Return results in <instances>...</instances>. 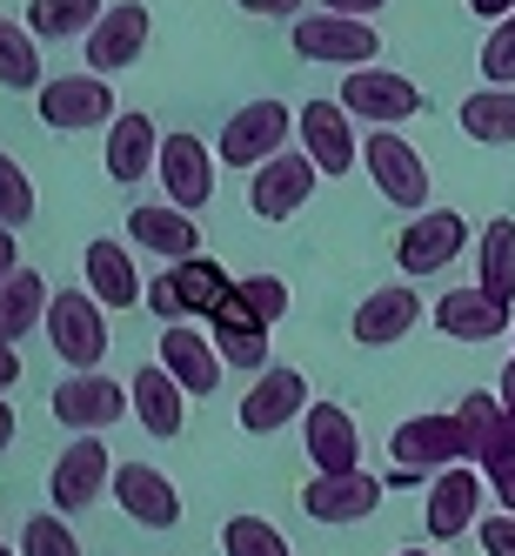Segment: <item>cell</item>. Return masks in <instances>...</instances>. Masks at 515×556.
Returning <instances> with one entry per match:
<instances>
[{
  "label": "cell",
  "mask_w": 515,
  "mask_h": 556,
  "mask_svg": "<svg viewBox=\"0 0 515 556\" xmlns=\"http://www.w3.org/2000/svg\"><path fill=\"white\" fill-rule=\"evenodd\" d=\"M295 54L301 61H322V67H369L382 54V34H375L369 14L322 8V14H301L295 21Z\"/></svg>",
  "instance_id": "cell-1"
},
{
  "label": "cell",
  "mask_w": 515,
  "mask_h": 556,
  "mask_svg": "<svg viewBox=\"0 0 515 556\" xmlns=\"http://www.w3.org/2000/svg\"><path fill=\"white\" fill-rule=\"evenodd\" d=\"M101 295L94 289H61L48 302V342L67 369H101V355H107V323H101Z\"/></svg>",
  "instance_id": "cell-2"
},
{
  "label": "cell",
  "mask_w": 515,
  "mask_h": 556,
  "mask_svg": "<svg viewBox=\"0 0 515 556\" xmlns=\"http://www.w3.org/2000/svg\"><path fill=\"white\" fill-rule=\"evenodd\" d=\"M228 289L234 282H228V268L215 255H181V262H168V275H154L147 308L162 315V323H188V315H208Z\"/></svg>",
  "instance_id": "cell-3"
},
{
  "label": "cell",
  "mask_w": 515,
  "mask_h": 556,
  "mask_svg": "<svg viewBox=\"0 0 515 556\" xmlns=\"http://www.w3.org/2000/svg\"><path fill=\"white\" fill-rule=\"evenodd\" d=\"M462 429H468V463L489 476V483L502 490L508 476H515V409L502 403V395H482V389H468L462 395Z\"/></svg>",
  "instance_id": "cell-4"
},
{
  "label": "cell",
  "mask_w": 515,
  "mask_h": 556,
  "mask_svg": "<svg viewBox=\"0 0 515 556\" xmlns=\"http://www.w3.org/2000/svg\"><path fill=\"white\" fill-rule=\"evenodd\" d=\"M134 409V389H121V382H107L101 369H74L61 389H54V422L61 429H74V435H101L107 422H121Z\"/></svg>",
  "instance_id": "cell-5"
},
{
  "label": "cell",
  "mask_w": 515,
  "mask_h": 556,
  "mask_svg": "<svg viewBox=\"0 0 515 556\" xmlns=\"http://www.w3.org/2000/svg\"><path fill=\"white\" fill-rule=\"evenodd\" d=\"M101 490H114V456H107V443H94V429H88L81 443H67L61 463L48 469V503L61 516H74V509H94Z\"/></svg>",
  "instance_id": "cell-6"
},
{
  "label": "cell",
  "mask_w": 515,
  "mask_h": 556,
  "mask_svg": "<svg viewBox=\"0 0 515 556\" xmlns=\"http://www.w3.org/2000/svg\"><path fill=\"white\" fill-rule=\"evenodd\" d=\"M462 249H468V222L455 208H415V222L395 242V262H402V275H442Z\"/></svg>",
  "instance_id": "cell-7"
},
{
  "label": "cell",
  "mask_w": 515,
  "mask_h": 556,
  "mask_svg": "<svg viewBox=\"0 0 515 556\" xmlns=\"http://www.w3.org/2000/svg\"><path fill=\"white\" fill-rule=\"evenodd\" d=\"M288 128H295V114L282 108V101H248L234 122L221 128V141H215V154L228 168H261L268 154H282V141H288Z\"/></svg>",
  "instance_id": "cell-8"
},
{
  "label": "cell",
  "mask_w": 515,
  "mask_h": 556,
  "mask_svg": "<svg viewBox=\"0 0 515 556\" xmlns=\"http://www.w3.org/2000/svg\"><path fill=\"white\" fill-rule=\"evenodd\" d=\"M388 450L402 463V476H435L468 456V429H462V416H409Z\"/></svg>",
  "instance_id": "cell-9"
},
{
  "label": "cell",
  "mask_w": 515,
  "mask_h": 556,
  "mask_svg": "<svg viewBox=\"0 0 515 556\" xmlns=\"http://www.w3.org/2000/svg\"><path fill=\"white\" fill-rule=\"evenodd\" d=\"M314 181H322V168H314L308 148L301 154H268V162L255 168V181H248V208L261 222H288L308 194H314Z\"/></svg>",
  "instance_id": "cell-10"
},
{
  "label": "cell",
  "mask_w": 515,
  "mask_h": 556,
  "mask_svg": "<svg viewBox=\"0 0 515 556\" xmlns=\"http://www.w3.org/2000/svg\"><path fill=\"white\" fill-rule=\"evenodd\" d=\"M342 108L355 114V122H409V114L422 108V88L409 81V74H388V67H348V81H342Z\"/></svg>",
  "instance_id": "cell-11"
},
{
  "label": "cell",
  "mask_w": 515,
  "mask_h": 556,
  "mask_svg": "<svg viewBox=\"0 0 515 556\" xmlns=\"http://www.w3.org/2000/svg\"><path fill=\"white\" fill-rule=\"evenodd\" d=\"M114 88H107V74H61V81H48L41 88V122L48 128H61V135H74V128H101V122H114Z\"/></svg>",
  "instance_id": "cell-12"
},
{
  "label": "cell",
  "mask_w": 515,
  "mask_h": 556,
  "mask_svg": "<svg viewBox=\"0 0 515 556\" xmlns=\"http://www.w3.org/2000/svg\"><path fill=\"white\" fill-rule=\"evenodd\" d=\"M369 175L382 188V202H395V208H428V162L395 128H375L369 135Z\"/></svg>",
  "instance_id": "cell-13"
},
{
  "label": "cell",
  "mask_w": 515,
  "mask_h": 556,
  "mask_svg": "<svg viewBox=\"0 0 515 556\" xmlns=\"http://www.w3.org/2000/svg\"><path fill=\"white\" fill-rule=\"evenodd\" d=\"M295 135H301V148L314 154V168H322V175H348L355 154H362V141H355V114L342 108V94L335 101H308L295 114Z\"/></svg>",
  "instance_id": "cell-14"
},
{
  "label": "cell",
  "mask_w": 515,
  "mask_h": 556,
  "mask_svg": "<svg viewBox=\"0 0 515 556\" xmlns=\"http://www.w3.org/2000/svg\"><path fill=\"white\" fill-rule=\"evenodd\" d=\"M308 416V376L301 369H282V363H268L255 369V389L242 395V429L248 435H274L282 422Z\"/></svg>",
  "instance_id": "cell-15"
},
{
  "label": "cell",
  "mask_w": 515,
  "mask_h": 556,
  "mask_svg": "<svg viewBox=\"0 0 515 556\" xmlns=\"http://www.w3.org/2000/svg\"><path fill=\"white\" fill-rule=\"evenodd\" d=\"M154 34V14L141 8V0H114V8L88 27V67L94 74H114V67H134L141 48Z\"/></svg>",
  "instance_id": "cell-16"
},
{
  "label": "cell",
  "mask_w": 515,
  "mask_h": 556,
  "mask_svg": "<svg viewBox=\"0 0 515 556\" xmlns=\"http://www.w3.org/2000/svg\"><path fill=\"white\" fill-rule=\"evenodd\" d=\"M215 162L221 154H208V141L202 135H168L162 141V188H168V202H181V208H208L215 202Z\"/></svg>",
  "instance_id": "cell-17"
},
{
  "label": "cell",
  "mask_w": 515,
  "mask_h": 556,
  "mask_svg": "<svg viewBox=\"0 0 515 556\" xmlns=\"http://www.w3.org/2000/svg\"><path fill=\"white\" fill-rule=\"evenodd\" d=\"M375 503H382V483L362 469H342V476L314 469L308 490H301V509L314 523H362V516H375Z\"/></svg>",
  "instance_id": "cell-18"
},
{
  "label": "cell",
  "mask_w": 515,
  "mask_h": 556,
  "mask_svg": "<svg viewBox=\"0 0 515 556\" xmlns=\"http://www.w3.org/2000/svg\"><path fill=\"white\" fill-rule=\"evenodd\" d=\"M114 503L147 530H175L181 523V496L154 463H114Z\"/></svg>",
  "instance_id": "cell-19"
},
{
  "label": "cell",
  "mask_w": 515,
  "mask_h": 556,
  "mask_svg": "<svg viewBox=\"0 0 515 556\" xmlns=\"http://www.w3.org/2000/svg\"><path fill=\"white\" fill-rule=\"evenodd\" d=\"M208 336H215V349L228 355L234 369H268V323L242 302V289H228L208 308Z\"/></svg>",
  "instance_id": "cell-20"
},
{
  "label": "cell",
  "mask_w": 515,
  "mask_h": 556,
  "mask_svg": "<svg viewBox=\"0 0 515 556\" xmlns=\"http://www.w3.org/2000/svg\"><path fill=\"white\" fill-rule=\"evenodd\" d=\"M435 329H442L449 342H495V336H508V302H495L482 282L475 289H449L442 302H435Z\"/></svg>",
  "instance_id": "cell-21"
},
{
  "label": "cell",
  "mask_w": 515,
  "mask_h": 556,
  "mask_svg": "<svg viewBox=\"0 0 515 556\" xmlns=\"http://www.w3.org/2000/svg\"><path fill=\"white\" fill-rule=\"evenodd\" d=\"M301 443H308V463L329 469V476L362 469V435H355V416H348L342 403H308V416H301Z\"/></svg>",
  "instance_id": "cell-22"
},
{
  "label": "cell",
  "mask_w": 515,
  "mask_h": 556,
  "mask_svg": "<svg viewBox=\"0 0 515 556\" xmlns=\"http://www.w3.org/2000/svg\"><path fill=\"white\" fill-rule=\"evenodd\" d=\"M475 503H482V483H475V469L449 463V469H435V490H428V536L435 543H455L462 530H475Z\"/></svg>",
  "instance_id": "cell-23"
},
{
  "label": "cell",
  "mask_w": 515,
  "mask_h": 556,
  "mask_svg": "<svg viewBox=\"0 0 515 556\" xmlns=\"http://www.w3.org/2000/svg\"><path fill=\"white\" fill-rule=\"evenodd\" d=\"M162 363L181 376L188 395H215V389H221V369H228V355L215 349V336L188 329V323H168V336H162Z\"/></svg>",
  "instance_id": "cell-24"
},
{
  "label": "cell",
  "mask_w": 515,
  "mask_h": 556,
  "mask_svg": "<svg viewBox=\"0 0 515 556\" xmlns=\"http://www.w3.org/2000/svg\"><path fill=\"white\" fill-rule=\"evenodd\" d=\"M415 323H422V295L395 282V289H375L362 308H355V342H362V349H388V342H402Z\"/></svg>",
  "instance_id": "cell-25"
},
{
  "label": "cell",
  "mask_w": 515,
  "mask_h": 556,
  "mask_svg": "<svg viewBox=\"0 0 515 556\" xmlns=\"http://www.w3.org/2000/svg\"><path fill=\"white\" fill-rule=\"evenodd\" d=\"M162 168V141H154L147 114H114L107 122V175L114 181H141Z\"/></svg>",
  "instance_id": "cell-26"
},
{
  "label": "cell",
  "mask_w": 515,
  "mask_h": 556,
  "mask_svg": "<svg viewBox=\"0 0 515 556\" xmlns=\"http://www.w3.org/2000/svg\"><path fill=\"white\" fill-rule=\"evenodd\" d=\"M128 235L141 249H154V255H168V262H181V255H202V228H194V208H134L128 215Z\"/></svg>",
  "instance_id": "cell-27"
},
{
  "label": "cell",
  "mask_w": 515,
  "mask_h": 556,
  "mask_svg": "<svg viewBox=\"0 0 515 556\" xmlns=\"http://www.w3.org/2000/svg\"><path fill=\"white\" fill-rule=\"evenodd\" d=\"M81 268H88V289H94L107 308H134V302H147L141 275H134V255H128L121 242H88Z\"/></svg>",
  "instance_id": "cell-28"
},
{
  "label": "cell",
  "mask_w": 515,
  "mask_h": 556,
  "mask_svg": "<svg viewBox=\"0 0 515 556\" xmlns=\"http://www.w3.org/2000/svg\"><path fill=\"white\" fill-rule=\"evenodd\" d=\"M128 389H134V416H141L147 435H181V395L188 389H181V376L168 363H147Z\"/></svg>",
  "instance_id": "cell-29"
},
{
  "label": "cell",
  "mask_w": 515,
  "mask_h": 556,
  "mask_svg": "<svg viewBox=\"0 0 515 556\" xmlns=\"http://www.w3.org/2000/svg\"><path fill=\"white\" fill-rule=\"evenodd\" d=\"M48 275H34V268H14L8 282H0V342H21L34 323L48 315Z\"/></svg>",
  "instance_id": "cell-30"
},
{
  "label": "cell",
  "mask_w": 515,
  "mask_h": 556,
  "mask_svg": "<svg viewBox=\"0 0 515 556\" xmlns=\"http://www.w3.org/2000/svg\"><path fill=\"white\" fill-rule=\"evenodd\" d=\"M475 282H482L495 302H515V222L495 215L475 242Z\"/></svg>",
  "instance_id": "cell-31"
},
{
  "label": "cell",
  "mask_w": 515,
  "mask_h": 556,
  "mask_svg": "<svg viewBox=\"0 0 515 556\" xmlns=\"http://www.w3.org/2000/svg\"><path fill=\"white\" fill-rule=\"evenodd\" d=\"M462 135L468 141H489V148H508L515 141V88H482L462 101Z\"/></svg>",
  "instance_id": "cell-32"
},
{
  "label": "cell",
  "mask_w": 515,
  "mask_h": 556,
  "mask_svg": "<svg viewBox=\"0 0 515 556\" xmlns=\"http://www.w3.org/2000/svg\"><path fill=\"white\" fill-rule=\"evenodd\" d=\"M101 14H107L101 0H27V27L41 41H88V27Z\"/></svg>",
  "instance_id": "cell-33"
},
{
  "label": "cell",
  "mask_w": 515,
  "mask_h": 556,
  "mask_svg": "<svg viewBox=\"0 0 515 556\" xmlns=\"http://www.w3.org/2000/svg\"><path fill=\"white\" fill-rule=\"evenodd\" d=\"M41 34L0 14V88H41Z\"/></svg>",
  "instance_id": "cell-34"
},
{
  "label": "cell",
  "mask_w": 515,
  "mask_h": 556,
  "mask_svg": "<svg viewBox=\"0 0 515 556\" xmlns=\"http://www.w3.org/2000/svg\"><path fill=\"white\" fill-rule=\"evenodd\" d=\"M221 549H228V556H295L288 536L274 530V523H261V516H228Z\"/></svg>",
  "instance_id": "cell-35"
},
{
  "label": "cell",
  "mask_w": 515,
  "mask_h": 556,
  "mask_svg": "<svg viewBox=\"0 0 515 556\" xmlns=\"http://www.w3.org/2000/svg\"><path fill=\"white\" fill-rule=\"evenodd\" d=\"M21 556H81V536L67 530V516H27V530H21Z\"/></svg>",
  "instance_id": "cell-36"
},
{
  "label": "cell",
  "mask_w": 515,
  "mask_h": 556,
  "mask_svg": "<svg viewBox=\"0 0 515 556\" xmlns=\"http://www.w3.org/2000/svg\"><path fill=\"white\" fill-rule=\"evenodd\" d=\"M34 222V181L21 175L14 154H0V228H27Z\"/></svg>",
  "instance_id": "cell-37"
},
{
  "label": "cell",
  "mask_w": 515,
  "mask_h": 556,
  "mask_svg": "<svg viewBox=\"0 0 515 556\" xmlns=\"http://www.w3.org/2000/svg\"><path fill=\"white\" fill-rule=\"evenodd\" d=\"M234 289H242V302L261 315V323L274 329V323H282V315H288V282H282V275H242V282H234Z\"/></svg>",
  "instance_id": "cell-38"
},
{
  "label": "cell",
  "mask_w": 515,
  "mask_h": 556,
  "mask_svg": "<svg viewBox=\"0 0 515 556\" xmlns=\"http://www.w3.org/2000/svg\"><path fill=\"white\" fill-rule=\"evenodd\" d=\"M482 74H489L495 88H515V14H502L495 34L482 41Z\"/></svg>",
  "instance_id": "cell-39"
},
{
  "label": "cell",
  "mask_w": 515,
  "mask_h": 556,
  "mask_svg": "<svg viewBox=\"0 0 515 556\" xmlns=\"http://www.w3.org/2000/svg\"><path fill=\"white\" fill-rule=\"evenodd\" d=\"M475 536H482V549H489V556H515V509L482 516V523H475Z\"/></svg>",
  "instance_id": "cell-40"
},
{
  "label": "cell",
  "mask_w": 515,
  "mask_h": 556,
  "mask_svg": "<svg viewBox=\"0 0 515 556\" xmlns=\"http://www.w3.org/2000/svg\"><path fill=\"white\" fill-rule=\"evenodd\" d=\"M242 14H261V21H282V14H301V0H234Z\"/></svg>",
  "instance_id": "cell-41"
},
{
  "label": "cell",
  "mask_w": 515,
  "mask_h": 556,
  "mask_svg": "<svg viewBox=\"0 0 515 556\" xmlns=\"http://www.w3.org/2000/svg\"><path fill=\"white\" fill-rule=\"evenodd\" d=\"M21 268V242H14V228H0V282Z\"/></svg>",
  "instance_id": "cell-42"
},
{
  "label": "cell",
  "mask_w": 515,
  "mask_h": 556,
  "mask_svg": "<svg viewBox=\"0 0 515 556\" xmlns=\"http://www.w3.org/2000/svg\"><path fill=\"white\" fill-rule=\"evenodd\" d=\"M21 382V355H14V342H0V395H8Z\"/></svg>",
  "instance_id": "cell-43"
},
{
  "label": "cell",
  "mask_w": 515,
  "mask_h": 556,
  "mask_svg": "<svg viewBox=\"0 0 515 556\" xmlns=\"http://www.w3.org/2000/svg\"><path fill=\"white\" fill-rule=\"evenodd\" d=\"M468 14L475 21H502V14H515V0H468Z\"/></svg>",
  "instance_id": "cell-44"
},
{
  "label": "cell",
  "mask_w": 515,
  "mask_h": 556,
  "mask_svg": "<svg viewBox=\"0 0 515 556\" xmlns=\"http://www.w3.org/2000/svg\"><path fill=\"white\" fill-rule=\"evenodd\" d=\"M322 8H335V14H382L388 0H322Z\"/></svg>",
  "instance_id": "cell-45"
},
{
  "label": "cell",
  "mask_w": 515,
  "mask_h": 556,
  "mask_svg": "<svg viewBox=\"0 0 515 556\" xmlns=\"http://www.w3.org/2000/svg\"><path fill=\"white\" fill-rule=\"evenodd\" d=\"M495 389H502V403L515 409V355H508V363H502V382H495Z\"/></svg>",
  "instance_id": "cell-46"
},
{
  "label": "cell",
  "mask_w": 515,
  "mask_h": 556,
  "mask_svg": "<svg viewBox=\"0 0 515 556\" xmlns=\"http://www.w3.org/2000/svg\"><path fill=\"white\" fill-rule=\"evenodd\" d=\"M14 443V409H8V395H0V450Z\"/></svg>",
  "instance_id": "cell-47"
},
{
  "label": "cell",
  "mask_w": 515,
  "mask_h": 556,
  "mask_svg": "<svg viewBox=\"0 0 515 556\" xmlns=\"http://www.w3.org/2000/svg\"><path fill=\"white\" fill-rule=\"evenodd\" d=\"M495 496H502V509H515V476H508V483H502Z\"/></svg>",
  "instance_id": "cell-48"
},
{
  "label": "cell",
  "mask_w": 515,
  "mask_h": 556,
  "mask_svg": "<svg viewBox=\"0 0 515 556\" xmlns=\"http://www.w3.org/2000/svg\"><path fill=\"white\" fill-rule=\"evenodd\" d=\"M402 556H435V549H402Z\"/></svg>",
  "instance_id": "cell-49"
},
{
  "label": "cell",
  "mask_w": 515,
  "mask_h": 556,
  "mask_svg": "<svg viewBox=\"0 0 515 556\" xmlns=\"http://www.w3.org/2000/svg\"><path fill=\"white\" fill-rule=\"evenodd\" d=\"M0 556H21V549H0Z\"/></svg>",
  "instance_id": "cell-50"
}]
</instances>
